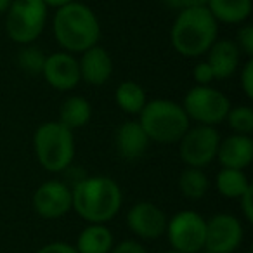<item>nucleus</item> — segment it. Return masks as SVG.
<instances>
[{"label":"nucleus","instance_id":"obj_8","mask_svg":"<svg viewBox=\"0 0 253 253\" xmlns=\"http://www.w3.org/2000/svg\"><path fill=\"white\" fill-rule=\"evenodd\" d=\"M207 220L196 211H179L167 222L165 234L173 252L200 253L205 248Z\"/></svg>","mask_w":253,"mask_h":253},{"label":"nucleus","instance_id":"obj_17","mask_svg":"<svg viewBox=\"0 0 253 253\" xmlns=\"http://www.w3.org/2000/svg\"><path fill=\"white\" fill-rule=\"evenodd\" d=\"M239 52L238 45L232 40H215L213 45L207 52V63L213 71L215 80H225L231 78L238 71L239 66Z\"/></svg>","mask_w":253,"mask_h":253},{"label":"nucleus","instance_id":"obj_5","mask_svg":"<svg viewBox=\"0 0 253 253\" xmlns=\"http://www.w3.org/2000/svg\"><path fill=\"white\" fill-rule=\"evenodd\" d=\"M33 149L42 169L52 173L63 172L75 156L73 132L57 120L42 123L33 135Z\"/></svg>","mask_w":253,"mask_h":253},{"label":"nucleus","instance_id":"obj_18","mask_svg":"<svg viewBox=\"0 0 253 253\" xmlns=\"http://www.w3.org/2000/svg\"><path fill=\"white\" fill-rule=\"evenodd\" d=\"M207 9L217 23L241 25L252 14V0H208Z\"/></svg>","mask_w":253,"mask_h":253},{"label":"nucleus","instance_id":"obj_12","mask_svg":"<svg viewBox=\"0 0 253 253\" xmlns=\"http://www.w3.org/2000/svg\"><path fill=\"white\" fill-rule=\"evenodd\" d=\"M167 215L158 205L151 201H139L128 210L126 225L137 238L142 239H158L165 234Z\"/></svg>","mask_w":253,"mask_h":253},{"label":"nucleus","instance_id":"obj_27","mask_svg":"<svg viewBox=\"0 0 253 253\" xmlns=\"http://www.w3.org/2000/svg\"><path fill=\"white\" fill-rule=\"evenodd\" d=\"M239 82H241L243 94L246 95V99H253V57H248V61L245 63Z\"/></svg>","mask_w":253,"mask_h":253},{"label":"nucleus","instance_id":"obj_34","mask_svg":"<svg viewBox=\"0 0 253 253\" xmlns=\"http://www.w3.org/2000/svg\"><path fill=\"white\" fill-rule=\"evenodd\" d=\"M12 0H0V14H5L11 7Z\"/></svg>","mask_w":253,"mask_h":253},{"label":"nucleus","instance_id":"obj_31","mask_svg":"<svg viewBox=\"0 0 253 253\" xmlns=\"http://www.w3.org/2000/svg\"><path fill=\"white\" fill-rule=\"evenodd\" d=\"M167 7L175 9V11H186V9L194 7H207L208 0H163Z\"/></svg>","mask_w":253,"mask_h":253},{"label":"nucleus","instance_id":"obj_26","mask_svg":"<svg viewBox=\"0 0 253 253\" xmlns=\"http://www.w3.org/2000/svg\"><path fill=\"white\" fill-rule=\"evenodd\" d=\"M236 45L239 52L245 54L246 57H253V26L245 25L239 28L238 37H236Z\"/></svg>","mask_w":253,"mask_h":253},{"label":"nucleus","instance_id":"obj_19","mask_svg":"<svg viewBox=\"0 0 253 253\" xmlns=\"http://www.w3.org/2000/svg\"><path fill=\"white\" fill-rule=\"evenodd\" d=\"M115 245L113 232L104 224H88L77 238L78 253H109Z\"/></svg>","mask_w":253,"mask_h":253},{"label":"nucleus","instance_id":"obj_15","mask_svg":"<svg viewBox=\"0 0 253 253\" xmlns=\"http://www.w3.org/2000/svg\"><path fill=\"white\" fill-rule=\"evenodd\" d=\"M217 160L222 169L243 170L253 162V141L250 135L232 134L220 141L217 151Z\"/></svg>","mask_w":253,"mask_h":253},{"label":"nucleus","instance_id":"obj_3","mask_svg":"<svg viewBox=\"0 0 253 253\" xmlns=\"http://www.w3.org/2000/svg\"><path fill=\"white\" fill-rule=\"evenodd\" d=\"M218 35V23L207 7L180 11L170 30V40L177 54L200 57L208 52Z\"/></svg>","mask_w":253,"mask_h":253},{"label":"nucleus","instance_id":"obj_1","mask_svg":"<svg viewBox=\"0 0 253 253\" xmlns=\"http://www.w3.org/2000/svg\"><path fill=\"white\" fill-rule=\"evenodd\" d=\"M71 200L73 207L78 213L88 224H106L122 208V189L113 179L104 175L85 177L78 180L71 189Z\"/></svg>","mask_w":253,"mask_h":253},{"label":"nucleus","instance_id":"obj_21","mask_svg":"<svg viewBox=\"0 0 253 253\" xmlns=\"http://www.w3.org/2000/svg\"><path fill=\"white\" fill-rule=\"evenodd\" d=\"M115 101L122 111L128 113V115H139L148 102V99H146L144 88L137 82L125 80L116 87Z\"/></svg>","mask_w":253,"mask_h":253},{"label":"nucleus","instance_id":"obj_23","mask_svg":"<svg viewBox=\"0 0 253 253\" xmlns=\"http://www.w3.org/2000/svg\"><path fill=\"white\" fill-rule=\"evenodd\" d=\"M208 177L201 169H186L179 177V189L189 200H201L208 191Z\"/></svg>","mask_w":253,"mask_h":253},{"label":"nucleus","instance_id":"obj_20","mask_svg":"<svg viewBox=\"0 0 253 253\" xmlns=\"http://www.w3.org/2000/svg\"><path fill=\"white\" fill-rule=\"evenodd\" d=\"M90 116H92L90 102L85 97L73 95V97H68L63 102V106L59 109V120L57 122H61L66 128H70L73 132L75 128H80V126L87 125L90 122Z\"/></svg>","mask_w":253,"mask_h":253},{"label":"nucleus","instance_id":"obj_11","mask_svg":"<svg viewBox=\"0 0 253 253\" xmlns=\"http://www.w3.org/2000/svg\"><path fill=\"white\" fill-rule=\"evenodd\" d=\"M71 187L61 180H47L33 194V208L42 218L56 220L71 211Z\"/></svg>","mask_w":253,"mask_h":253},{"label":"nucleus","instance_id":"obj_30","mask_svg":"<svg viewBox=\"0 0 253 253\" xmlns=\"http://www.w3.org/2000/svg\"><path fill=\"white\" fill-rule=\"evenodd\" d=\"M239 200V207H241V211L245 215L246 222H253V187L250 186L241 196L238 198Z\"/></svg>","mask_w":253,"mask_h":253},{"label":"nucleus","instance_id":"obj_36","mask_svg":"<svg viewBox=\"0 0 253 253\" xmlns=\"http://www.w3.org/2000/svg\"><path fill=\"white\" fill-rule=\"evenodd\" d=\"M200 253H211V252H205V250H203V252H200Z\"/></svg>","mask_w":253,"mask_h":253},{"label":"nucleus","instance_id":"obj_35","mask_svg":"<svg viewBox=\"0 0 253 253\" xmlns=\"http://www.w3.org/2000/svg\"><path fill=\"white\" fill-rule=\"evenodd\" d=\"M165 253H179V252H173V250H172V252H165Z\"/></svg>","mask_w":253,"mask_h":253},{"label":"nucleus","instance_id":"obj_4","mask_svg":"<svg viewBox=\"0 0 253 253\" xmlns=\"http://www.w3.org/2000/svg\"><path fill=\"white\" fill-rule=\"evenodd\" d=\"M137 122L144 128L149 141L158 144H177L191 128V120L182 104L169 99L148 101L139 113Z\"/></svg>","mask_w":253,"mask_h":253},{"label":"nucleus","instance_id":"obj_7","mask_svg":"<svg viewBox=\"0 0 253 253\" xmlns=\"http://www.w3.org/2000/svg\"><path fill=\"white\" fill-rule=\"evenodd\" d=\"M189 120H194L200 125L213 126L225 122L231 109V101L224 92L208 85H196L187 90L182 104Z\"/></svg>","mask_w":253,"mask_h":253},{"label":"nucleus","instance_id":"obj_24","mask_svg":"<svg viewBox=\"0 0 253 253\" xmlns=\"http://www.w3.org/2000/svg\"><path fill=\"white\" fill-rule=\"evenodd\" d=\"M225 122L232 128L234 134L239 135H252L253 132V109L250 106H236L229 109Z\"/></svg>","mask_w":253,"mask_h":253},{"label":"nucleus","instance_id":"obj_2","mask_svg":"<svg viewBox=\"0 0 253 253\" xmlns=\"http://www.w3.org/2000/svg\"><path fill=\"white\" fill-rule=\"evenodd\" d=\"M52 32L57 43L70 54H82L97 45L101 25L90 7L78 2L57 9L52 21Z\"/></svg>","mask_w":253,"mask_h":253},{"label":"nucleus","instance_id":"obj_33","mask_svg":"<svg viewBox=\"0 0 253 253\" xmlns=\"http://www.w3.org/2000/svg\"><path fill=\"white\" fill-rule=\"evenodd\" d=\"M42 2L47 5V7L61 9V7H64V5L71 4V2H75V0H42Z\"/></svg>","mask_w":253,"mask_h":253},{"label":"nucleus","instance_id":"obj_14","mask_svg":"<svg viewBox=\"0 0 253 253\" xmlns=\"http://www.w3.org/2000/svg\"><path fill=\"white\" fill-rule=\"evenodd\" d=\"M78 68H80V80L87 82L88 85H94V87H101L111 78L113 59L106 49L94 45L82 52Z\"/></svg>","mask_w":253,"mask_h":253},{"label":"nucleus","instance_id":"obj_6","mask_svg":"<svg viewBox=\"0 0 253 253\" xmlns=\"http://www.w3.org/2000/svg\"><path fill=\"white\" fill-rule=\"evenodd\" d=\"M47 5L42 0H12L5 12V30L12 42L30 45L47 25Z\"/></svg>","mask_w":253,"mask_h":253},{"label":"nucleus","instance_id":"obj_16","mask_svg":"<svg viewBox=\"0 0 253 253\" xmlns=\"http://www.w3.org/2000/svg\"><path fill=\"white\" fill-rule=\"evenodd\" d=\"M149 137L146 135L141 123L135 120L123 122L115 134V144L118 153L126 160H137L148 151Z\"/></svg>","mask_w":253,"mask_h":253},{"label":"nucleus","instance_id":"obj_25","mask_svg":"<svg viewBox=\"0 0 253 253\" xmlns=\"http://www.w3.org/2000/svg\"><path fill=\"white\" fill-rule=\"evenodd\" d=\"M45 54L39 49V47L26 45L25 49L19 52L18 64L21 66L23 71L30 75H40L43 70V63H45Z\"/></svg>","mask_w":253,"mask_h":253},{"label":"nucleus","instance_id":"obj_10","mask_svg":"<svg viewBox=\"0 0 253 253\" xmlns=\"http://www.w3.org/2000/svg\"><path fill=\"white\" fill-rule=\"evenodd\" d=\"M243 241V225L234 215L217 213L207 220L205 252L232 253Z\"/></svg>","mask_w":253,"mask_h":253},{"label":"nucleus","instance_id":"obj_28","mask_svg":"<svg viewBox=\"0 0 253 253\" xmlns=\"http://www.w3.org/2000/svg\"><path fill=\"white\" fill-rule=\"evenodd\" d=\"M193 78L198 85H208L215 80L213 71H211L210 64H208L207 61H201V63H198L196 66L193 68Z\"/></svg>","mask_w":253,"mask_h":253},{"label":"nucleus","instance_id":"obj_13","mask_svg":"<svg viewBox=\"0 0 253 253\" xmlns=\"http://www.w3.org/2000/svg\"><path fill=\"white\" fill-rule=\"evenodd\" d=\"M43 78L52 88L59 92H70L80 82L78 59L70 52H54L45 57L42 70Z\"/></svg>","mask_w":253,"mask_h":253},{"label":"nucleus","instance_id":"obj_9","mask_svg":"<svg viewBox=\"0 0 253 253\" xmlns=\"http://www.w3.org/2000/svg\"><path fill=\"white\" fill-rule=\"evenodd\" d=\"M220 141H222L220 134L217 132L215 126H208V125L193 126L179 141L180 160L187 167L203 169V167L210 165L217 158Z\"/></svg>","mask_w":253,"mask_h":253},{"label":"nucleus","instance_id":"obj_22","mask_svg":"<svg viewBox=\"0 0 253 253\" xmlns=\"http://www.w3.org/2000/svg\"><path fill=\"white\" fill-rule=\"evenodd\" d=\"M215 186L217 191L224 198L229 200H238L252 184L248 182V177L245 175L243 170H234V169H222L217 173L215 179Z\"/></svg>","mask_w":253,"mask_h":253},{"label":"nucleus","instance_id":"obj_29","mask_svg":"<svg viewBox=\"0 0 253 253\" xmlns=\"http://www.w3.org/2000/svg\"><path fill=\"white\" fill-rule=\"evenodd\" d=\"M109 253H148V252L142 246V243L134 241V239H125V241H120L118 245H113Z\"/></svg>","mask_w":253,"mask_h":253},{"label":"nucleus","instance_id":"obj_32","mask_svg":"<svg viewBox=\"0 0 253 253\" xmlns=\"http://www.w3.org/2000/svg\"><path fill=\"white\" fill-rule=\"evenodd\" d=\"M37 253H78V252L73 245H70V243L54 241V243H49V245L42 246V248H39Z\"/></svg>","mask_w":253,"mask_h":253}]
</instances>
